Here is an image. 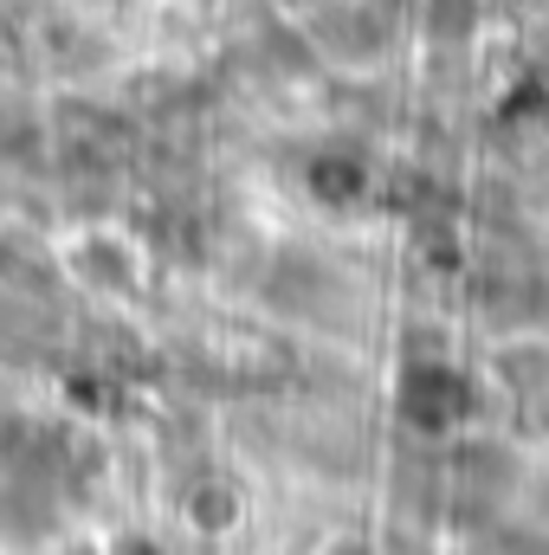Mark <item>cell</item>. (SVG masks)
Masks as SVG:
<instances>
[{"mask_svg": "<svg viewBox=\"0 0 549 555\" xmlns=\"http://www.w3.org/2000/svg\"><path fill=\"white\" fill-rule=\"evenodd\" d=\"M401 414L413 426H452V420L465 414V382L452 375V369H413L408 388H401Z\"/></svg>", "mask_w": 549, "mask_h": 555, "instance_id": "obj_1", "label": "cell"}]
</instances>
